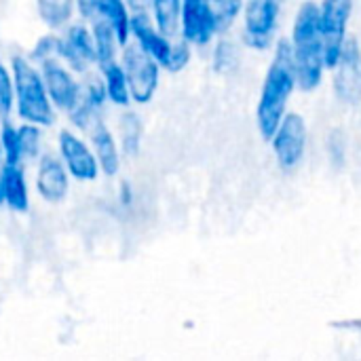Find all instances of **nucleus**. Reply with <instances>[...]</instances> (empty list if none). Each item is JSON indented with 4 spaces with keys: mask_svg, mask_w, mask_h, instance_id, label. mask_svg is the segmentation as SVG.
Listing matches in <instances>:
<instances>
[{
    "mask_svg": "<svg viewBox=\"0 0 361 361\" xmlns=\"http://www.w3.org/2000/svg\"><path fill=\"white\" fill-rule=\"evenodd\" d=\"M298 91L294 74V53L290 38H277L273 44V57L267 68L258 104H256V127L264 142L279 127L288 114L290 99Z\"/></svg>",
    "mask_w": 361,
    "mask_h": 361,
    "instance_id": "nucleus-1",
    "label": "nucleus"
},
{
    "mask_svg": "<svg viewBox=\"0 0 361 361\" xmlns=\"http://www.w3.org/2000/svg\"><path fill=\"white\" fill-rule=\"evenodd\" d=\"M290 42L294 53V74L298 91L313 93L324 85L326 61H324V36L319 19V2L302 0L294 13L290 27Z\"/></svg>",
    "mask_w": 361,
    "mask_h": 361,
    "instance_id": "nucleus-2",
    "label": "nucleus"
},
{
    "mask_svg": "<svg viewBox=\"0 0 361 361\" xmlns=\"http://www.w3.org/2000/svg\"><path fill=\"white\" fill-rule=\"evenodd\" d=\"M11 72L15 85V114L21 123H34L49 129L57 121V110L47 93L40 68L27 57L15 53L11 57Z\"/></svg>",
    "mask_w": 361,
    "mask_h": 361,
    "instance_id": "nucleus-3",
    "label": "nucleus"
},
{
    "mask_svg": "<svg viewBox=\"0 0 361 361\" xmlns=\"http://www.w3.org/2000/svg\"><path fill=\"white\" fill-rule=\"evenodd\" d=\"M286 0H245L241 13V44L250 51L264 53L273 49Z\"/></svg>",
    "mask_w": 361,
    "mask_h": 361,
    "instance_id": "nucleus-4",
    "label": "nucleus"
},
{
    "mask_svg": "<svg viewBox=\"0 0 361 361\" xmlns=\"http://www.w3.org/2000/svg\"><path fill=\"white\" fill-rule=\"evenodd\" d=\"M275 163L281 171L292 173L300 169L309 150V123L300 112H290L283 116L279 127L269 137Z\"/></svg>",
    "mask_w": 361,
    "mask_h": 361,
    "instance_id": "nucleus-5",
    "label": "nucleus"
},
{
    "mask_svg": "<svg viewBox=\"0 0 361 361\" xmlns=\"http://www.w3.org/2000/svg\"><path fill=\"white\" fill-rule=\"evenodd\" d=\"M121 63L127 74L129 82V93H131V104L135 106H146L154 99L159 85H161V63L152 59L148 53H144L135 42H127L121 49Z\"/></svg>",
    "mask_w": 361,
    "mask_h": 361,
    "instance_id": "nucleus-6",
    "label": "nucleus"
},
{
    "mask_svg": "<svg viewBox=\"0 0 361 361\" xmlns=\"http://www.w3.org/2000/svg\"><path fill=\"white\" fill-rule=\"evenodd\" d=\"M353 13H355V0H319L324 61H326L328 72L341 59V53L349 38V25H351Z\"/></svg>",
    "mask_w": 361,
    "mask_h": 361,
    "instance_id": "nucleus-7",
    "label": "nucleus"
},
{
    "mask_svg": "<svg viewBox=\"0 0 361 361\" xmlns=\"http://www.w3.org/2000/svg\"><path fill=\"white\" fill-rule=\"evenodd\" d=\"M332 72L334 97L347 108L361 106V40L349 36Z\"/></svg>",
    "mask_w": 361,
    "mask_h": 361,
    "instance_id": "nucleus-8",
    "label": "nucleus"
},
{
    "mask_svg": "<svg viewBox=\"0 0 361 361\" xmlns=\"http://www.w3.org/2000/svg\"><path fill=\"white\" fill-rule=\"evenodd\" d=\"M220 36V23L209 0H182L180 17V38H184L192 49L212 47Z\"/></svg>",
    "mask_w": 361,
    "mask_h": 361,
    "instance_id": "nucleus-9",
    "label": "nucleus"
},
{
    "mask_svg": "<svg viewBox=\"0 0 361 361\" xmlns=\"http://www.w3.org/2000/svg\"><path fill=\"white\" fill-rule=\"evenodd\" d=\"M57 154L76 182H95L102 173L91 144L68 127L57 133Z\"/></svg>",
    "mask_w": 361,
    "mask_h": 361,
    "instance_id": "nucleus-10",
    "label": "nucleus"
},
{
    "mask_svg": "<svg viewBox=\"0 0 361 361\" xmlns=\"http://www.w3.org/2000/svg\"><path fill=\"white\" fill-rule=\"evenodd\" d=\"M59 59L76 76H85L91 72V68L97 66L93 34H91V25L87 21H70L63 27Z\"/></svg>",
    "mask_w": 361,
    "mask_h": 361,
    "instance_id": "nucleus-11",
    "label": "nucleus"
},
{
    "mask_svg": "<svg viewBox=\"0 0 361 361\" xmlns=\"http://www.w3.org/2000/svg\"><path fill=\"white\" fill-rule=\"evenodd\" d=\"M38 68L42 72L44 87H47V93H49L55 110L63 112V114L74 110L82 95V82L76 78V74L61 59L44 61Z\"/></svg>",
    "mask_w": 361,
    "mask_h": 361,
    "instance_id": "nucleus-12",
    "label": "nucleus"
},
{
    "mask_svg": "<svg viewBox=\"0 0 361 361\" xmlns=\"http://www.w3.org/2000/svg\"><path fill=\"white\" fill-rule=\"evenodd\" d=\"M70 173L59 154L42 152L36 161V195L47 203H61L70 192Z\"/></svg>",
    "mask_w": 361,
    "mask_h": 361,
    "instance_id": "nucleus-13",
    "label": "nucleus"
},
{
    "mask_svg": "<svg viewBox=\"0 0 361 361\" xmlns=\"http://www.w3.org/2000/svg\"><path fill=\"white\" fill-rule=\"evenodd\" d=\"M76 13L82 21L91 23L97 19H104L112 25L121 47H125L129 36V19L131 11L125 0H76Z\"/></svg>",
    "mask_w": 361,
    "mask_h": 361,
    "instance_id": "nucleus-14",
    "label": "nucleus"
},
{
    "mask_svg": "<svg viewBox=\"0 0 361 361\" xmlns=\"http://www.w3.org/2000/svg\"><path fill=\"white\" fill-rule=\"evenodd\" d=\"M129 36H131V42H135L152 59H157L161 63V68L167 66V59H169L171 47H173V38L159 32V27L154 25L152 17L148 13H131Z\"/></svg>",
    "mask_w": 361,
    "mask_h": 361,
    "instance_id": "nucleus-15",
    "label": "nucleus"
},
{
    "mask_svg": "<svg viewBox=\"0 0 361 361\" xmlns=\"http://www.w3.org/2000/svg\"><path fill=\"white\" fill-rule=\"evenodd\" d=\"M87 135H89V144L93 148V154H95V159L99 163V171L106 178H116L118 171H121L123 152H121L118 140L112 133V129L104 121H97Z\"/></svg>",
    "mask_w": 361,
    "mask_h": 361,
    "instance_id": "nucleus-16",
    "label": "nucleus"
},
{
    "mask_svg": "<svg viewBox=\"0 0 361 361\" xmlns=\"http://www.w3.org/2000/svg\"><path fill=\"white\" fill-rule=\"evenodd\" d=\"M0 176L4 186V207L25 214L30 209V188L23 163H0Z\"/></svg>",
    "mask_w": 361,
    "mask_h": 361,
    "instance_id": "nucleus-17",
    "label": "nucleus"
},
{
    "mask_svg": "<svg viewBox=\"0 0 361 361\" xmlns=\"http://www.w3.org/2000/svg\"><path fill=\"white\" fill-rule=\"evenodd\" d=\"M241 40H235L226 34H220L212 42V70L218 76H233L243 63Z\"/></svg>",
    "mask_w": 361,
    "mask_h": 361,
    "instance_id": "nucleus-18",
    "label": "nucleus"
},
{
    "mask_svg": "<svg viewBox=\"0 0 361 361\" xmlns=\"http://www.w3.org/2000/svg\"><path fill=\"white\" fill-rule=\"evenodd\" d=\"M142 137H144V121L140 112H135L131 106L123 108L118 114V146L121 152L129 159H135L142 150Z\"/></svg>",
    "mask_w": 361,
    "mask_h": 361,
    "instance_id": "nucleus-19",
    "label": "nucleus"
},
{
    "mask_svg": "<svg viewBox=\"0 0 361 361\" xmlns=\"http://www.w3.org/2000/svg\"><path fill=\"white\" fill-rule=\"evenodd\" d=\"M99 76L106 85V93H108V102L116 108H129L131 106V93H129V82H127V74L123 70L121 59H114L106 66L99 68Z\"/></svg>",
    "mask_w": 361,
    "mask_h": 361,
    "instance_id": "nucleus-20",
    "label": "nucleus"
},
{
    "mask_svg": "<svg viewBox=\"0 0 361 361\" xmlns=\"http://www.w3.org/2000/svg\"><path fill=\"white\" fill-rule=\"evenodd\" d=\"M91 34H93V44H95V59H97V68L118 59V51L123 49L112 25L104 19L91 21Z\"/></svg>",
    "mask_w": 361,
    "mask_h": 361,
    "instance_id": "nucleus-21",
    "label": "nucleus"
},
{
    "mask_svg": "<svg viewBox=\"0 0 361 361\" xmlns=\"http://www.w3.org/2000/svg\"><path fill=\"white\" fill-rule=\"evenodd\" d=\"M148 15L152 17L159 32L169 38L180 36V17H182V0H152Z\"/></svg>",
    "mask_w": 361,
    "mask_h": 361,
    "instance_id": "nucleus-22",
    "label": "nucleus"
},
{
    "mask_svg": "<svg viewBox=\"0 0 361 361\" xmlns=\"http://www.w3.org/2000/svg\"><path fill=\"white\" fill-rule=\"evenodd\" d=\"M36 13L49 30H63L76 13V0H36Z\"/></svg>",
    "mask_w": 361,
    "mask_h": 361,
    "instance_id": "nucleus-23",
    "label": "nucleus"
},
{
    "mask_svg": "<svg viewBox=\"0 0 361 361\" xmlns=\"http://www.w3.org/2000/svg\"><path fill=\"white\" fill-rule=\"evenodd\" d=\"M326 159L334 171H343L349 163V133L343 127H332L326 135Z\"/></svg>",
    "mask_w": 361,
    "mask_h": 361,
    "instance_id": "nucleus-24",
    "label": "nucleus"
},
{
    "mask_svg": "<svg viewBox=\"0 0 361 361\" xmlns=\"http://www.w3.org/2000/svg\"><path fill=\"white\" fill-rule=\"evenodd\" d=\"M19 135V150L23 163H34L42 154V127L34 123H19L17 125Z\"/></svg>",
    "mask_w": 361,
    "mask_h": 361,
    "instance_id": "nucleus-25",
    "label": "nucleus"
},
{
    "mask_svg": "<svg viewBox=\"0 0 361 361\" xmlns=\"http://www.w3.org/2000/svg\"><path fill=\"white\" fill-rule=\"evenodd\" d=\"M82 78L85 80H82V95H80V99L87 106H91L93 110L104 112L106 110V104H110V102H108V93H106V85H104L102 76L89 72Z\"/></svg>",
    "mask_w": 361,
    "mask_h": 361,
    "instance_id": "nucleus-26",
    "label": "nucleus"
},
{
    "mask_svg": "<svg viewBox=\"0 0 361 361\" xmlns=\"http://www.w3.org/2000/svg\"><path fill=\"white\" fill-rule=\"evenodd\" d=\"M59 53H61V36L55 34L53 30L44 36H40L32 51H30V59L36 63V66H42L44 61H51V59H59Z\"/></svg>",
    "mask_w": 361,
    "mask_h": 361,
    "instance_id": "nucleus-27",
    "label": "nucleus"
},
{
    "mask_svg": "<svg viewBox=\"0 0 361 361\" xmlns=\"http://www.w3.org/2000/svg\"><path fill=\"white\" fill-rule=\"evenodd\" d=\"M0 144H2V163H23L19 150L17 125L11 118L0 121Z\"/></svg>",
    "mask_w": 361,
    "mask_h": 361,
    "instance_id": "nucleus-28",
    "label": "nucleus"
},
{
    "mask_svg": "<svg viewBox=\"0 0 361 361\" xmlns=\"http://www.w3.org/2000/svg\"><path fill=\"white\" fill-rule=\"evenodd\" d=\"M209 2L216 11L218 23H220V34L231 32L235 27V23L241 19L245 0H209Z\"/></svg>",
    "mask_w": 361,
    "mask_h": 361,
    "instance_id": "nucleus-29",
    "label": "nucleus"
},
{
    "mask_svg": "<svg viewBox=\"0 0 361 361\" xmlns=\"http://www.w3.org/2000/svg\"><path fill=\"white\" fill-rule=\"evenodd\" d=\"M15 112V85L11 66H6L0 57V118H11Z\"/></svg>",
    "mask_w": 361,
    "mask_h": 361,
    "instance_id": "nucleus-30",
    "label": "nucleus"
},
{
    "mask_svg": "<svg viewBox=\"0 0 361 361\" xmlns=\"http://www.w3.org/2000/svg\"><path fill=\"white\" fill-rule=\"evenodd\" d=\"M192 59V44H188L184 38H173V47H171V55L167 59V66L163 68L169 74H180L182 70H186V66Z\"/></svg>",
    "mask_w": 361,
    "mask_h": 361,
    "instance_id": "nucleus-31",
    "label": "nucleus"
},
{
    "mask_svg": "<svg viewBox=\"0 0 361 361\" xmlns=\"http://www.w3.org/2000/svg\"><path fill=\"white\" fill-rule=\"evenodd\" d=\"M133 201H135V190H133V186H131L129 180H123V182L118 184V203H121L123 207H131Z\"/></svg>",
    "mask_w": 361,
    "mask_h": 361,
    "instance_id": "nucleus-32",
    "label": "nucleus"
},
{
    "mask_svg": "<svg viewBox=\"0 0 361 361\" xmlns=\"http://www.w3.org/2000/svg\"><path fill=\"white\" fill-rule=\"evenodd\" d=\"M131 13H148L152 0H125Z\"/></svg>",
    "mask_w": 361,
    "mask_h": 361,
    "instance_id": "nucleus-33",
    "label": "nucleus"
},
{
    "mask_svg": "<svg viewBox=\"0 0 361 361\" xmlns=\"http://www.w3.org/2000/svg\"><path fill=\"white\" fill-rule=\"evenodd\" d=\"M0 207H4V186H2V176H0Z\"/></svg>",
    "mask_w": 361,
    "mask_h": 361,
    "instance_id": "nucleus-34",
    "label": "nucleus"
},
{
    "mask_svg": "<svg viewBox=\"0 0 361 361\" xmlns=\"http://www.w3.org/2000/svg\"><path fill=\"white\" fill-rule=\"evenodd\" d=\"M2 121V118H0ZM0 163H2V144H0Z\"/></svg>",
    "mask_w": 361,
    "mask_h": 361,
    "instance_id": "nucleus-35",
    "label": "nucleus"
}]
</instances>
